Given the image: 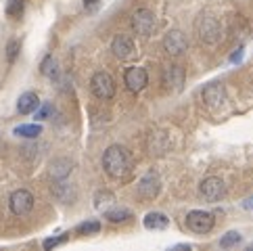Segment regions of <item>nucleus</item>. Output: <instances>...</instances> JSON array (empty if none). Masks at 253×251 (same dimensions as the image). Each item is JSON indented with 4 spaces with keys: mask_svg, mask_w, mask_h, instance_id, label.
Instances as JSON below:
<instances>
[{
    "mask_svg": "<svg viewBox=\"0 0 253 251\" xmlns=\"http://www.w3.org/2000/svg\"><path fill=\"white\" fill-rule=\"evenodd\" d=\"M241 59H243V48H237V52H234V55L230 57V61H232V63H239Z\"/></svg>",
    "mask_w": 253,
    "mask_h": 251,
    "instance_id": "nucleus-29",
    "label": "nucleus"
},
{
    "mask_svg": "<svg viewBox=\"0 0 253 251\" xmlns=\"http://www.w3.org/2000/svg\"><path fill=\"white\" fill-rule=\"evenodd\" d=\"M19 48H21V42L19 40H11L6 46V59L8 61H15L17 55H19Z\"/></svg>",
    "mask_w": 253,
    "mask_h": 251,
    "instance_id": "nucleus-26",
    "label": "nucleus"
},
{
    "mask_svg": "<svg viewBox=\"0 0 253 251\" xmlns=\"http://www.w3.org/2000/svg\"><path fill=\"white\" fill-rule=\"evenodd\" d=\"M38 105H40V98L36 92H23L19 98H17V111H19L21 115L34 113L36 109H38Z\"/></svg>",
    "mask_w": 253,
    "mask_h": 251,
    "instance_id": "nucleus-15",
    "label": "nucleus"
},
{
    "mask_svg": "<svg viewBox=\"0 0 253 251\" xmlns=\"http://www.w3.org/2000/svg\"><path fill=\"white\" fill-rule=\"evenodd\" d=\"M168 224H169L168 216L161 211H151L144 216V226L149 230H164V228H168Z\"/></svg>",
    "mask_w": 253,
    "mask_h": 251,
    "instance_id": "nucleus-17",
    "label": "nucleus"
},
{
    "mask_svg": "<svg viewBox=\"0 0 253 251\" xmlns=\"http://www.w3.org/2000/svg\"><path fill=\"white\" fill-rule=\"evenodd\" d=\"M52 113H55V107H52L50 103H42V105H38V109L34 111V115H36V120H38V122L50 120Z\"/></svg>",
    "mask_w": 253,
    "mask_h": 251,
    "instance_id": "nucleus-23",
    "label": "nucleus"
},
{
    "mask_svg": "<svg viewBox=\"0 0 253 251\" xmlns=\"http://www.w3.org/2000/svg\"><path fill=\"white\" fill-rule=\"evenodd\" d=\"M71 167H74V164H71L69 159L59 157V159H55V161H50V166H48V176L52 178V180H65V178L71 174Z\"/></svg>",
    "mask_w": 253,
    "mask_h": 251,
    "instance_id": "nucleus-13",
    "label": "nucleus"
},
{
    "mask_svg": "<svg viewBox=\"0 0 253 251\" xmlns=\"http://www.w3.org/2000/svg\"><path fill=\"white\" fill-rule=\"evenodd\" d=\"M98 4H101V0H84V6L88 8V11H96Z\"/></svg>",
    "mask_w": 253,
    "mask_h": 251,
    "instance_id": "nucleus-28",
    "label": "nucleus"
},
{
    "mask_svg": "<svg viewBox=\"0 0 253 251\" xmlns=\"http://www.w3.org/2000/svg\"><path fill=\"white\" fill-rule=\"evenodd\" d=\"M201 94H203V103L210 107V109H215V107H220L226 101V90H224V86L218 84V82L207 84Z\"/></svg>",
    "mask_w": 253,
    "mask_h": 251,
    "instance_id": "nucleus-11",
    "label": "nucleus"
},
{
    "mask_svg": "<svg viewBox=\"0 0 253 251\" xmlns=\"http://www.w3.org/2000/svg\"><path fill=\"white\" fill-rule=\"evenodd\" d=\"M13 134L19 138H38L42 134V126L40 124H21L13 130Z\"/></svg>",
    "mask_w": 253,
    "mask_h": 251,
    "instance_id": "nucleus-18",
    "label": "nucleus"
},
{
    "mask_svg": "<svg viewBox=\"0 0 253 251\" xmlns=\"http://www.w3.org/2000/svg\"><path fill=\"white\" fill-rule=\"evenodd\" d=\"M111 52L120 61H132L136 57V46H134L130 36H117V38L111 42Z\"/></svg>",
    "mask_w": 253,
    "mask_h": 251,
    "instance_id": "nucleus-10",
    "label": "nucleus"
},
{
    "mask_svg": "<svg viewBox=\"0 0 253 251\" xmlns=\"http://www.w3.org/2000/svg\"><path fill=\"white\" fill-rule=\"evenodd\" d=\"M195 30H197L199 40H201L203 44H207V46H215L222 38V28H220L218 19L211 17V15H207V13L199 15V19L195 23Z\"/></svg>",
    "mask_w": 253,
    "mask_h": 251,
    "instance_id": "nucleus-2",
    "label": "nucleus"
},
{
    "mask_svg": "<svg viewBox=\"0 0 253 251\" xmlns=\"http://www.w3.org/2000/svg\"><path fill=\"white\" fill-rule=\"evenodd\" d=\"M130 25H132L134 34L142 36V38H149V36H153L157 32L159 23H157V17L153 11H149V8H138V11L132 15Z\"/></svg>",
    "mask_w": 253,
    "mask_h": 251,
    "instance_id": "nucleus-3",
    "label": "nucleus"
},
{
    "mask_svg": "<svg viewBox=\"0 0 253 251\" xmlns=\"http://www.w3.org/2000/svg\"><path fill=\"white\" fill-rule=\"evenodd\" d=\"M40 71H42V76H46L48 80H52V82H57V78H59V63L55 57H44L42 61V65H40Z\"/></svg>",
    "mask_w": 253,
    "mask_h": 251,
    "instance_id": "nucleus-19",
    "label": "nucleus"
},
{
    "mask_svg": "<svg viewBox=\"0 0 253 251\" xmlns=\"http://www.w3.org/2000/svg\"><path fill=\"white\" fill-rule=\"evenodd\" d=\"M113 203H115V195H113L111 191H98V193L94 195V208H96V209L105 211V209H109Z\"/></svg>",
    "mask_w": 253,
    "mask_h": 251,
    "instance_id": "nucleus-20",
    "label": "nucleus"
},
{
    "mask_svg": "<svg viewBox=\"0 0 253 251\" xmlns=\"http://www.w3.org/2000/svg\"><path fill=\"white\" fill-rule=\"evenodd\" d=\"M215 226V216L211 211L193 209L186 213V228L195 232V235H207Z\"/></svg>",
    "mask_w": 253,
    "mask_h": 251,
    "instance_id": "nucleus-4",
    "label": "nucleus"
},
{
    "mask_svg": "<svg viewBox=\"0 0 253 251\" xmlns=\"http://www.w3.org/2000/svg\"><path fill=\"white\" fill-rule=\"evenodd\" d=\"M159 191H161V186H159V178L155 174H147L138 184V195L147 197V199H153Z\"/></svg>",
    "mask_w": 253,
    "mask_h": 251,
    "instance_id": "nucleus-14",
    "label": "nucleus"
},
{
    "mask_svg": "<svg viewBox=\"0 0 253 251\" xmlns=\"http://www.w3.org/2000/svg\"><path fill=\"white\" fill-rule=\"evenodd\" d=\"M25 11V0H6V15L13 17V19H19L23 17Z\"/></svg>",
    "mask_w": 253,
    "mask_h": 251,
    "instance_id": "nucleus-21",
    "label": "nucleus"
},
{
    "mask_svg": "<svg viewBox=\"0 0 253 251\" xmlns=\"http://www.w3.org/2000/svg\"><path fill=\"white\" fill-rule=\"evenodd\" d=\"M52 195H55L61 203H71L76 199V188L65 180H55V184H52Z\"/></svg>",
    "mask_w": 253,
    "mask_h": 251,
    "instance_id": "nucleus-16",
    "label": "nucleus"
},
{
    "mask_svg": "<svg viewBox=\"0 0 253 251\" xmlns=\"http://www.w3.org/2000/svg\"><path fill=\"white\" fill-rule=\"evenodd\" d=\"M90 90L96 98H101V101H107V98H111L115 94V80L111 74H107V71H96L90 80Z\"/></svg>",
    "mask_w": 253,
    "mask_h": 251,
    "instance_id": "nucleus-5",
    "label": "nucleus"
},
{
    "mask_svg": "<svg viewBox=\"0 0 253 251\" xmlns=\"http://www.w3.org/2000/svg\"><path fill=\"white\" fill-rule=\"evenodd\" d=\"M164 84L171 90H180L184 84V69L180 65H169L164 71Z\"/></svg>",
    "mask_w": 253,
    "mask_h": 251,
    "instance_id": "nucleus-12",
    "label": "nucleus"
},
{
    "mask_svg": "<svg viewBox=\"0 0 253 251\" xmlns=\"http://www.w3.org/2000/svg\"><path fill=\"white\" fill-rule=\"evenodd\" d=\"M241 232H237V230H230V232H226V235L220 239V245L224 247V249H228V247H234V245H239L241 243Z\"/></svg>",
    "mask_w": 253,
    "mask_h": 251,
    "instance_id": "nucleus-25",
    "label": "nucleus"
},
{
    "mask_svg": "<svg viewBox=\"0 0 253 251\" xmlns=\"http://www.w3.org/2000/svg\"><path fill=\"white\" fill-rule=\"evenodd\" d=\"M164 48H166L168 55H171V57L182 55V52L188 48L186 34L182 30H171V32H168L166 38H164Z\"/></svg>",
    "mask_w": 253,
    "mask_h": 251,
    "instance_id": "nucleus-8",
    "label": "nucleus"
},
{
    "mask_svg": "<svg viewBox=\"0 0 253 251\" xmlns=\"http://www.w3.org/2000/svg\"><path fill=\"white\" fill-rule=\"evenodd\" d=\"M132 216V211L130 209H105V218L117 224V222H124V220H128Z\"/></svg>",
    "mask_w": 253,
    "mask_h": 251,
    "instance_id": "nucleus-22",
    "label": "nucleus"
},
{
    "mask_svg": "<svg viewBox=\"0 0 253 251\" xmlns=\"http://www.w3.org/2000/svg\"><path fill=\"white\" fill-rule=\"evenodd\" d=\"M76 230H78V235H96V232L101 230V224L96 220H86V222L80 224Z\"/></svg>",
    "mask_w": 253,
    "mask_h": 251,
    "instance_id": "nucleus-24",
    "label": "nucleus"
},
{
    "mask_svg": "<svg viewBox=\"0 0 253 251\" xmlns=\"http://www.w3.org/2000/svg\"><path fill=\"white\" fill-rule=\"evenodd\" d=\"M65 241H67V237H65V235L46 239V241H44V249H52V247H57V245H61V243H65Z\"/></svg>",
    "mask_w": 253,
    "mask_h": 251,
    "instance_id": "nucleus-27",
    "label": "nucleus"
},
{
    "mask_svg": "<svg viewBox=\"0 0 253 251\" xmlns=\"http://www.w3.org/2000/svg\"><path fill=\"white\" fill-rule=\"evenodd\" d=\"M103 169L115 180H122V178H128V174L132 172V159L130 153L120 145H111L107 147V151L103 153Z\"/></svg>",
    "mask_w": 253,
    "mask_h": 251,
    "instance_id": "nucleus-1",
    "label": "nucleus"
},
{
    "mask_svg": "<svg viewBox=\"0 0 253 251\" xmlns=\"http://www.w3.org/2000/svg\"><path fill=\"white\" fill-rule=\"evenodd\" d=\"M124 82L130 92H140L149 84V74L144 67H128L124 74Z\"/></svg>",
    "mask_w": 253,
    "mask_h": 251,
    "instance_id": "nucleus-9",
    "label": "nucleus"
},
{
    "mask_svg": "<svg viewBox=\"0 0 253 251\" xmlns=\"http://www.w3.org/2000/svg\"><path fill=\"white\" fill-rule=\"evenodd\" d=\"M8 208H11L15 216H25V213H30L34 209V195L28 188H17L8 197Z\"/></svg>",
    "mask_w": 253,
    "mask_h": 251,
    "instance_id": "nucleus-6",
    "label": "nucleus"
},
{
    "mask_svg": "<svg viewBox=\"0 0 253 251\" xmlns=\"http://www.w3.org/2000/svg\"><path fill=\"white\" fill-rule=\"evenodd\" d=\"M199 193H201V197L207 201H220L226 195V184H224L222 178L210 176V178H205V180H201V184H199Z\"/></svg>",
    "mask_w": 253,
    "mask_h": 251,
    "instance_id": "nucleus-7",
    "label": "nucleus"
}]
</instances>
